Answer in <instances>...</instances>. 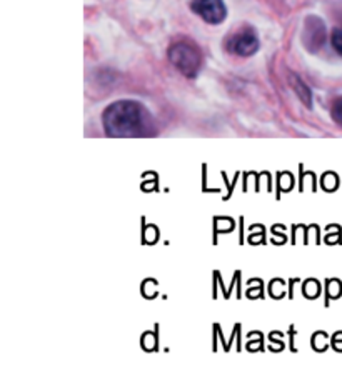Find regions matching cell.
Returning a JSON list of instances; mask_svg holds the SVG:
<instances>
[{"mask_svg":"<svg viewBox=\"0 0 342 390\" xmlns=\"http://www.w3.org/2000/svg\"><path fill=\"white\" fill-rule=\"evenodd\" d=\"M102 120L110 137H144L152 127L147 109L134 100H120L109 105Z\"/></svg>","mask_w":342,"mask_h":390,"instance_id":"obj_1","label":"cell"},{"mask_svg":"<svg viewBox=\"0 0 342 390\" xmlns=\"http://www.w3.org/2000/svg\"><path fill=\"white\" fill-rule=\"evenodd\" d=\"M169 60L181 74L186 77H196L202 65L201 52L189 42H177L169 49Z\"/></svg>","mask_w":342,"mask_h":390,"instance_id":"obj_2","label":"cell"},{"mask_svg":"<svg viewBox=\"0 0 342 390\" xmlns=\"http://www.w3.org/2000/svg\"><path fill=\"white\" fill-rule=\"evenodd\" d=\"M191 9L202 21L212 23V26L223 23L228 17V7H225L224 0H192Z\"/></svg>","mask_w":342,"mask_h":390,"instance_id":"obj_3","label":"cell"},{"mask_svg":"<svg viewBox=\"0 0 342 390\" xmlns=\"http://www.w3.org/2000/svg\"><path fill=\"white\" fill-rule=\"evenodd\" d=\"M229 50L235 55L250 57L259 50V38L252 28H244L229 40Z\"/></svg>","mask_w":342,"mask_h":390,"instance_id":"obj_4","label":"cell"},{"mask_svg":"<svg viewBox=\"0 0 342 390\" xmlns=\"http://www.w3.org/2000/svg\"><path fill=\"white\" fill-rule=\"evenodd\" d=\"M291 85H292V89L296 90V94L299 95V99L302 100V102H304L307 107H311V104H312V95H311V90H309V87H307L304 82H302L301 79H299L297 75H291Z\"/></svg>","mask_w":342,"mask_h":390,"instance_id":"obj_5","label":"cell"},{"mask_svg":"<svg viewBox=\"0 0 342 390\" xmlns=\"http://www.w3.org/2000/svg\"><path fill=\"white\" fill-rule=\"evenodd\" d=\"M332 47H334V50L337 54L342 55V28H334V32H332L331 37Z\"/></svg>","mask_w":342,"mask_h":390,"instance_id":"obj_6","label":"cell"},{"mask_svg":"<svg viewBox=\"0 0 342 390\" xmlns=\"http://www.w3.org/2000/svg\"><path fill=\"white\" fill-rule=\"evenodd\" d=\"M332 117L339 125H342V97L336 100L334 107H332Z\"/></svg>","mask_w":342,"mask_h":390,"instance_id":"obj_7","label":"cell"}]
</instances>
